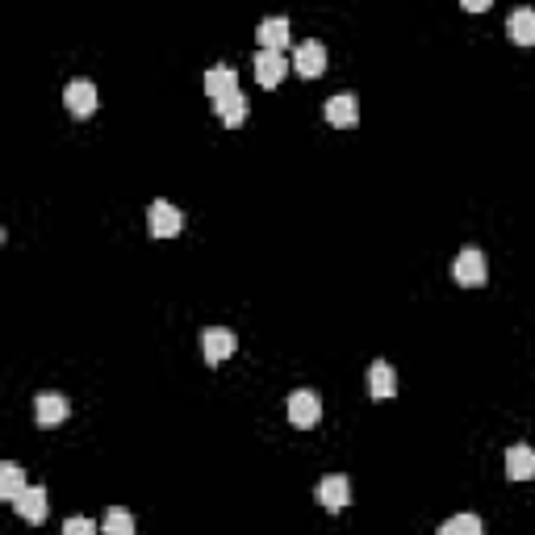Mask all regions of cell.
Listing matches in <instances>:
<instances>
[{
	"label": "cell",
	"instance_id": "cell-1",
	"mask_svg": "<svg viewBox=\"0 0 535 535\" xmlns=\"http://www.w3.org/2000/svg\"><path fill=\"white\" fill-rule=\"evenodd\" d=\"M147 226H151L155 239H176L185 230V214L172 205V201H151L147 209Z\"/></svg>",
	"mask_w": 535,
	"mask_h": 535
},
{
	"label": "cell",
	"instance_id": "cell-2",
	"mask_svg": "<svg viewBox=\"0 0 535 535\" xmlns=\"http://www.w3.org/2000/svg\"><path fill=\"white\" fill-rule=\"evenodd\" d=\"M452 276H456V284H464V289H481V284L490 281L485 255H481L477 247H464V252L456 255V263H452Z\"/></svg>",
	"mask_w": 535,
	"mask_h": 535
},
{
	"label": "cell",
	"instance_id": "cell-3",
	"mask_svg": "<svg viewBox=\"0 0 535 535\" xmlns=\"http://www.w3.org/2000/svg\"><path fill=\"white\" fill-rule=\"evenodd\" d=\"M63 105H67V113L72 118H92L97 113V84L92 80H72V84L63 88Z\"/></svg>",
	"mask_w": 535,
	"mask_h": 535
},
{
	"label": "cell",
	"instance_id": "cell-4",
	"mask_svg": "<svg viewBox=\"0 0 535 535\" xmlns=\"http://www.w3.org/2000/svg\"><path fill=\"white\" fill-rule=\"evenodd\" d=\"M318 418H322V397L314 394V389H297V394H289V423L293 426H314Z\"/></svg>",
	"mask_w": 535,
	"mask_h": 535
},
{
	"label": "cell",
	"instance_id": "cell-5",
	"mask_svg": "<svg viewBox=\"0 0 535 535\" xmlns=\"http://www.w3.org/2000/svg\"><path fill=\"white\" fill-rule=\"evenodd\" d=\"M293 72L301 80H318L322 72H327V46L322 43H301L293 55Z\"/></svg>",
	"mask_w": 535,
	"mask_h": 535
},
{
	"label": "cell",
	"instance_id": "cell-6",
	"mask_svg": "<svg viewBox=\"0 0 535 535\" xmlns=\"http://www.w3.org/2000/svg\"><path fill=\"white\" fill-rule=\"evenodd\" d=\"M327 121L330 126H339V130H351L356 121H360V100L351 97V92H339V97H330L327 100Z\"/></svg>",
	"mask_w": 535,
	"mask_h": 535
},
{
	"label": "cell",
	"instance_id": "cell-7",
	"mask_svg": "<svg viewBox=\"0 0 535 535\" xmlns=\"http://www.w3.org/2000/svg\"><path fill=\"white\" fill-rule=\"evenodd\" d=\"M201 351H205L209 364H222L226 356H234V330H226V327L201 330Z\"/></svg>",
	"mask_w": 535,
	"mask_h": 535
},
{
	"label": "cell",
	"instance_id": "cell-8",
	"mask_svg": "<svg viewBox=\"0 0 535 535\" xmlns=\"http://www.w3.org/2000/svg\"><path fill=\"white\" fill-rule=\"evenodd\" d=\"M318 502L327 506V511H343V506L351 502V481L339 477V473L322 477V481H318Z\"/></svg>",
	"mask_w": 535,
	"mask_h": 535
},
{
	"label": "cell",
	"instance_id": "cell-9",
	"mask_svg": "<svg viewBox=\"0 0 535 535\" xmlns=\"http://www.w3.org/2000/svg\"><path fill=\"white\" fill-rule=\"evenodd\" d=\"M397 394V372L389 360H372L368 368V397H377V402H385V397Z\"/></svg>",
	"mask_w": 535,
	"mask_h": 535
},
{
	"label": "cell",
	"instance_id": "cell-10",
	"mask_svg": "<svg viewBox=\"0 0 535 535\" xmlns=\"http://www.w3.org/2000/svg\"><path fill=\"white\" fill-rule=\"evenodd\" d=\"M67 397L63 394H38L33 397V418H38V426H59L67 418Z\"/></svg>",
	"mask_w": 535,
	"mask_h": 535
},
{
	"label": "cell",
	"instance_id": "cell-11",
	"mask_svg": "<svg viewBox=\"0 0 535 535\" xmlns=\"http://www.w3.org/2000/svg\"><path fill=\"white\" fill-rule=\"evenodd\" d=\"M239 92V76H234V67H214L205 76V97L218 105V100H226V97H234Z\"/></svg>",
	"mask_w": 535,
	"mask_h": 535
},
{
	"label": "cell",
	"instance_id": "cell-12",
	"mask_svg": "<svg viewBox=\"0 0 535 535\" xmlns=\"http://www.w3.org/2000/svg\"><path fill=\"white\" fill-rule=\"evenodd\" d=\"M284 72H289V63H284L276 51H260V55H255V80H260L263 88H276L284 80Z\"/></svg>",
	"mask_w": 535,
	"mask_h": 535
},
{
	"label": "cell",
	"instance_id": "cell-13",
	"mask_svg": "<svg viewBox=\"0 0 535 535\" xmlns=\"http://www.w3.org/2000/svg\"><path fill=\"white\" fill-rule=\"evenodd\" d=\"M506 477L511 481H531L535 477V452L527 448V444H514V448L506 452Z\"/></svg>",
	"mask_w": 535,
	"mask_h": 535
},
{
	"label": "cell",
	"instance_id": "cell-14",
	"mask_svg": "<svg viewBox=\"0 0 535 535\" xmlns=\"http://www.w3.org/2000/svg\"><path fill=\"white\" fill-rule=\"evenodd\" d=\"M13 506H17V514H22L25 523H43L46 511H51V506H46V490H43V485H30V490H25Z\"/></svg>",
	"mask_w": 535,
	"mask_h": 535
},
{
	"label": "cell",
	"instance_id": "cell-15",
	"mask_svg": "<svg viewBox=\"0 0 535 535\" xmlns=\"http://www.w3.org/2000/svg\"><path fill=\"white\" fill-rule=\"evenodd\" d=\"M25 490H30V485H25L22 464L5 460V464H0V498H5V502H17V498H22Z\"/></svg>",
	"mask_w": 535,
	"mask_h": 535
},
{
	"label": "cell",
	"instance_id": "cell-16",
	"mask_svg": "<svg viewBox=\"0 0 535 535\" xmlns=\"http://www.w3.org/2000/svg\"><path fill=\"white\" fill-rule=\"evenodd\" d=\"M506 33L519 46H535V9H514L511 22H506Z\"/></svg>",
	"mask_w": 535,
	"mask_h": 535
},
{
	"label": "cell",
	"instance_id": "cell-17",
	"mask_svg": "<svg viewBox=\"0 0 535 535\" xmlns=\"http://www.w3.org/2000/svg\"><path fill=\"white\" fill-rule=\"evenodd\" d=\"M284 46H289V22H284V17L260 22V51H276V55H281Z\"/></svg>",
	"mask_w": 535,
	"mask_h": 535
},
{
	"label": "cell",
	"instance_id": "cell-18",
	"mask_svg": "<svg viewBox=\"0 0 535 535\" xmlns=\"http://www.w3.org/2000/svg\"><path fill=\"white\" fill-rule=\"evenodd\" d=\"M214 110H218V118L226 121L230 130H239L243 121H247V97H243V92H234V97L218 100V105H214Z\"/></svg>",
	"mask_w": 535,
	"mask_h": 535
},
{
	"label": "cell",
	"instance_id": "cell-19",
	"mask_svg": "<svg viewBox=\"0 0 535 535\" xmlns=\"http://www.w3.org/2000/svg\"><path fill=\"white\" fill-rule=\"evenodd\" d=\"M105 535H134V514L126 506H110L105 514Z\"/></svg>",
	"mask_w": 535,
	"mask_h": 535
},
{
	"label": "cell",
	"instance_id": "cell-20",
	"mask_svg": "<svg viewBox=\"0 0 535 535\" xmlns=\"http://www.w3.org/2000/svg\"><path fill=\"white\" fill-rule=\"evenodd\" d=\"M439 535H485L477 514H452L448 523L439 527Z\"/></svg>",
	"mask_w": 535,
	"mask_h": 535
},
{
	"label": "cell",
	"instance_id": "cell-21",
	"mask_svg": "<svg viewBox=\"0 0 535 535\" xmlns=\"http://www.w3.org/2000/svg\"><path fill=\"white\" fill-rule=\"evenodd\" d=\"M63 535H97V523L84 519V514H76V519H67L63 523Z\"/></svg>",
	"mask_w": 535,
	"mask_h": 535
},
{
	"label": "cell",
	"instance_id": "cell-22",
	"mask_svg": "<svg viewBox=\"0 0 535 535\" xmlns=\"http://www.w3.org/2000/svg\"><path fill=\"white\" fill-rule=\"evenodd\" d=\"M490 9V0H464V13H485Z\"/></svg>",
	"mask_w": 535,
	"mask_h": 535
}]
</instances>
